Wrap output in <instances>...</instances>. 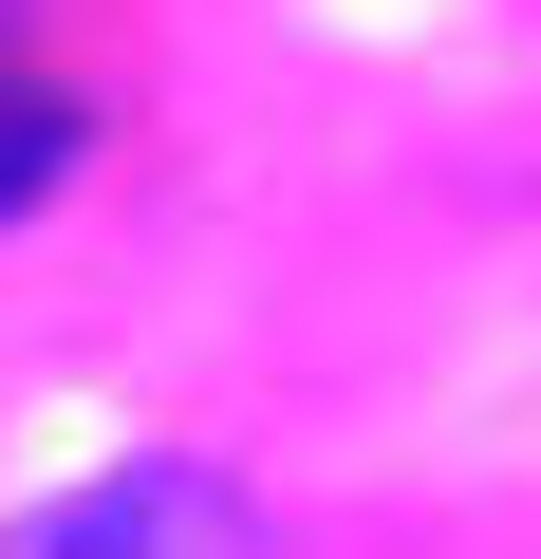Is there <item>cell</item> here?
<instances>
[{"label":"cell","mask_w":541,"mask_h":559,"mask_svg":"<svg viewBox=\"0 0 541 559\" xmlns=\"http://www.w3.org/2000/svg\"><path fill=\"white\" fill-rule=\"evenodd\" d=\"M0 559H281V522H261L224 466H113V485L38 503Z\"/></svg>","instance_id":"obj_1"},{"label":"cell","mask_w":541,"mask_h":559,"mask_svg":"<svg viewBox=\"0 0 541 559\" xmlns=\"http://www.w3.org/2000/svg\"><path fill=\"white\" fill-rule=\"evenodd\" d=\"M57 168H75V94H57L20 38H0V205H38Z\"/></svg>","instance_id":"obj_2"}]
</instances>
